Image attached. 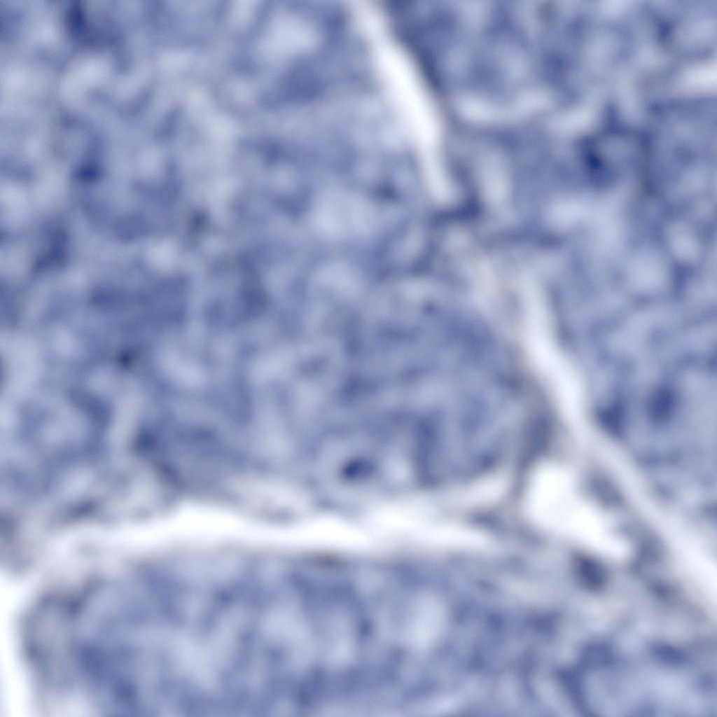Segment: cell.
Segmentation results:
<instances>
[{
    "label": "cell",
    "mask_w": 717,
    "mask_h": 717,
    "mask_svg": "<svg viewBox=\"0 0 717 717\" xmlns=\"http://www.w3.org/2000/svg\"><path fill=\"white\" fill-rule=\"evenodd\" d=\"M527 506L531 517L548 530L610 556L627 552L625 541L606 515L578 494L571 476L558 466L536 471Z\"/></svg>",
    "instance_id": "6da1fadb"
}]
</instances>
